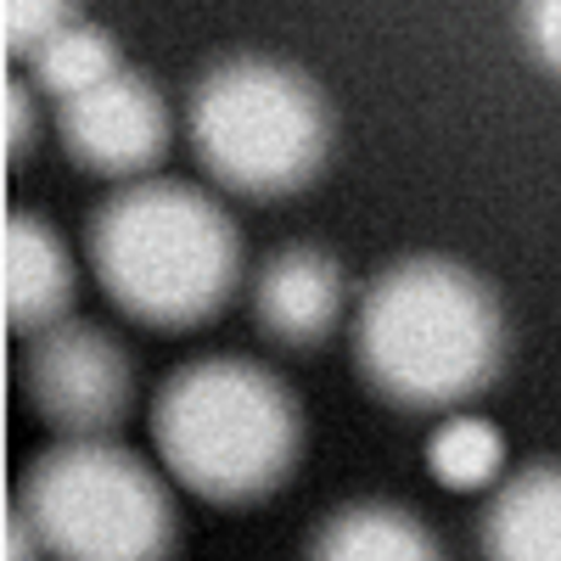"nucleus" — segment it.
<instances>
[{
  "mask_svg": "<svg viewBox=\"0 0 561 561\" xmlns=\"http://www.w3.org/2000/svg\"><path fill=\"white\" fill-rule=\"evenodd\" d=\"M124 62H118V39L107 28H90V23H73L62 28L45 51L34 57V84L51 90L57 102H79L90 90H102L107 79H118Z\"/></svg>",
  "mask_w": 561,
  "mask_h": 561,
  "instance_id": "obj_12",
  "label": "nucleus"
},
{
  "mask_svg": "<svg viewBox=\"0 0 561 561\" xmlns=\"http://www.w3.org/2000/svg\"><path fill=\"white\" fill-rule=\"evenodd\" d=\"M309 561H444V550L399 505H348L314 534Z\"/></svg>",
  "mask_w": 561,
  "mask_h": 561,
  "instance_id": "obj_11",
  "label": "nucleus"
},
{
  "mask_svg": "<svg viewBox=\"0 0 561 561\" xmlns=\"http://www.w3.org/2000/svg\"><path fill=\"white\" fill-rule=\"evenodd\" d=\"M523 39L539 57V68L561 73V0H539V7H523Z\"/></svg>",
  "mask_w": 561,
  "mask_h": 561,
  "instance_id": "obj_16",
  "label": "nucleus"
},
{
  "mask_svg": "<svg viewBox=\"0 0 561 561\" xmlns=\"http://www.w3.org/2000/svg\"><path fill=\"white\" fill-rule=\"evenodd\" d=\"M51 550L39 545V534H34V523L23 517V505H12L7 511V561H45Z\"/></svg>",
  "mask_w": 561,
  "mask_h": 561,
  "instance_id": "obj_17",
  "label": "nucleus"
},
{
  "mask_svg": "<svg viewBox=\"0 0 561 561\" xmlns=\"http://www.w3.org/2000/svg\"><path fill=\"white\" fill-rule=\"evenodd\" d=\"M152 438L169 472L219 505H248L287 483L304 449L298 399L253 359L180 365L152 404Z\"/></svg>",
  "mask_w": 561,
  "mask_h": 561,
  "instance_id": "obj_3",
  "label": "nucleus"
},
{
  "mask_svg": "<svg viewBox=\"0 0 561 561\" xmlns=\"http://www.w3.org/2000/svg\"><path fill=\"white\" fill-rule=\"evenodd\" d=\"M62 28H73V12L62 0H7V12H0V45H7V57L34 62Z\"/></svg>",
  "mask_w": 561,
  "mask_h": 561,
  "instance_id": "obj_14",
  "label": "nucleus"
},
{
  "mask_svg": "<svg viewBox=\"0 0 561 561\" xmlns=\"http://www.w3.org/2000/svg\"><path fill=\"white\" fill-rule=\"evenodd\" d=\"M34 410L68 438H102L129 410V354L84 320L39 332L23 354Z\"/></svg>",
  "mask_w": 561,
  "mask_h": 561,
  "instance_id": "obj_6",
  "label": "nucleus"
},
{
  "mask_svg": "<svg viewBox=\"0 0 561 561\" xmlns=\"http://www.w3.org/2000/svg\"><path fill=\"white\" fill-rule=\"evenodd\" d=\"M23 517L51 561H169L174 505L140 455L107 438H68L23 478Z\"/></svg>",
  "mask_w": 561,
  "mask_h": 561,
  "instance_id": "obj_5",
  "label": "nucleus"
},
{
  "mask_svg": "<svg viewBox=\"0 0 561 561\" xmlns=\"http://www.w3.org/2000/svg\"><path fill=\"white\" fill-rule=\"evenodd\" d=\"M427 460H433L438 483H449V489H483L500 472L505 444H500V433L489 427V421L460 415V421H444V427L433 433Z\"/></svg>",
  "mask_w": 561,
  "mask_h": 561,
  "instance_id": "obj_13",
  "label": "nucleus"
},
{
  "mask_svg": "<svg viewBox=\"0 0 561 561\" xmlns=\"http://www.w3.org/2000/svg\"><path fill=\"white\" fill-rule=\"evenodd\" d=\"M90 264L129 320L203 325L242 280V237L197 185L140 180L90 219Z\"/></svg>",
  "mask_w": 561,
  "mask_h": 561,
  "instance_id": "obj_2",
  "label": "nucleus"
},
{
  "mask_svg": "<svg viewBox=\"0 0 561 561\" xmlns=\"http://www.w3.org/2000/svg\"><path fill=\"white\" fill-rule=\"evenodd\" d=\"M0 287L12 332H51L73 304V253L39 214L12 208L0 230Z\"/></svg>",
  "mask_w": 561,
  "mask_h": 561,
  "instance_id": "obj_9",
  "label": "nucleus"
},
{
  "mask_svg": "<svg viewBox=\"0 0 561 561\" xmlns=\"http://www.w3.org/2000/svg\"><path fill=\"white\" fill-rule=\"evenodd\" d=\"M57 124H62V147L90 174L129 180V174L158 169V158L169 152V107L129 68L118 79H107L102 90H90V96L62 102Z\"/></svg>",
  "mask_w": 561,
  "mask_h": 561,
  "instance_id": "obj_7",
  "label": "nucleus"
},
{
  "mask_svg": "<svg viewBox=\"0 0 561 561\" xmlns=\"http://www.w3.org/2000/svg\"><path fill=\"white\" fill-rule=\"evenodd\" d=\"M0 102H7V163H23V152L34 147L39 135V113H34V90L7 73V90H0Z\"/></svg>",
  "mask_w": 561,
  "mask_h": 561,
  "instance_id": "obj_15",
  "label": "nucleus"
},
{
  "mask_svg": "<svg viewBox=\"0 0 561 561\" xmlns=\"http://www.w3.org/2000/svg\"><path fill=\"white\" fill-rule=\"evenodd\" d=\"M343 270L332 253L320 248H280L275 259H264L259 280H253V320L275 343L287 348H309L320 343L332 325L343 320Z\"/></svg>",
  "mask_w": 561,
  "mask_h": 561,
  "instance_id": "obj_8",
  "label": "nucleus"
},
{
  "mask_svg": "<svg viewBox=\"0 0 561 561\" xmlns=\"http://www.w3.org/2000/svg\"><path fill=\"white\" fill-rule=\"evenodd\" d=\"M489 561H561V466L511 478L483 517Z\"/></svg>",
  "mask_w": 561,
  "mask_h": 561,
  "instance_id": "obj_10",
  "label": "nucleus"
},
{
  "mask_svg": "<svg viewBox=\"0 0 561 561\" xmlns=\"http://www.w3.org/2000/svg\"><path fill=\"white\" fill-rule=\"evenodd\" d=\"M192 147L203 169L242 197H287L332 152V107L287 62L230 57L192 90Z\"/></svg>",
  "mask_w": 561,
  "mask_h": 561,
  "instance_id": "obj_4",
  "label": "nucleus"
},
{
  "mask_svg": "<svg viewBox=\"0 0 561 561\" xmlns=\"http://www.w3.org/2000/svg\"><path fill=\"white\" fill-rule=\"evenodd\" d=\"M365 382L404 410H444L494 382L505 320L483 280L455 259H404L365 293L354 320Z\"/></svg>",
  "mask_w": 561,
  "mask_h": 561,
  "instance_id": "obj_1",
  "label": "nucleus"
}]
</instances>
